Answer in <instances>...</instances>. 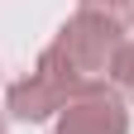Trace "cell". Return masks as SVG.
Here are the masks:
<instances>
[{
	"label": "cell",
	"instance_id": "obj_1",
	"mask_svg": "<svg viewBox=\"0 0 134 134\" xmlns=\"http://www.w3.org/2000/svg\"><path fill=\"white\" fill-rule=\"evenodd\" d=\"M125 48V34L110 29L105 19H91V14H72L53 43L38 53V72L62 91V100H77L96 86H105V77L115 72V58Z\"/></svg>",
	"mask_w": 134,
	"mask_h": 134
},
{
	"label": "cell",
	"instance_id": "obj_2",
	"mask_svg": "<svg viewBox=\"0 0 134 134\" xmlns=\"http://www.w3.org/2000/svg\"><path fill=\"white\" fill-rule=\"evenodd\" d=\"M53 134H129V110L125 96L110 86H96L86 96L67 100L58 110V129Z\"/></svg>",
	"mask_w": 134,
	"mask_h": 134
},
{
	"label": "cell",
	"instance_id": "obj_3",
	"mask_svg": "<svg viewBox=\"0 0 134 134\" xmlns=\"http://www.w3.org/2000/svg\"><path fill=\"white\" fill-rule=\"evenodd\" d=\"M62 105H67L62 91L34 67L29 77H19V81L10 86V105H5V110L14 115V120H24V125H38V120H48V115H58Z\"/></svg>",
	"mask_w": 134,
	"mask_h": 134
},
{
	"label": "cell",
	"instance_id": "obj_4",
	"mask_svg": "<svg viewBox=\"0 0 134 134\" xmlns=\"http://www.w3.org/2000/svg\"><path fill=\"white\" fill-rule=\"evenodd\" d=\"M77 14H91V19H105L110 29H134V0H77Z\"/></svg>",
	"mask_w": 134,
	"mask_h": 134
},
{
	"label": "cell",
	"instance_id": "obj_5",
	"mask_svg": "<svg viewBox=\"0 0 134 134\" xmlns=\"http://www.w3.org/2000/svg\"><path fill=\"white\" fill-rule=\"evenodd\" d=\"M110 77H115V91L134 100V43L120 48V58H115V72H110Z\"/></svg>",
	"mask_w": 134,
	"mask_h": 134
},
{
	"label": "cell",
	"instance_id": "obj_6",
	"mask_svg": "<svg viewBox=\"0 0 134 134\" xmlns=\"http://www.w3.org/2000/svg\"><path fill=\"white\" fill-rule=\"evenodd\" d=\"M0 134H5V115H0Z\"/></svg>",
	"mask_w": 134,
	"mask_h": 134
}]
</instances>
